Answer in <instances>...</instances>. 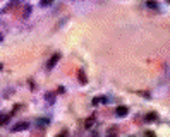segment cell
<instances>
[{
    "instance_id": "obj_1",
    "label": "cell",
    "mask_w": 170,
    "mask_h": 137,
    "mask_svg": "<svg viewBox=\"0 0 170 137\" xmlns=\"http://www.w3.org/2000/svg\"><path fill=\"white\" fill-rule=\"evenodd\" d=\"M59 60H60V53H53L52 57H50V60L47 62V70H52V68L57 65Z\"/></svg>"
},
{
    "instance_id": "obj_2",
    "label": "cell",
    "mask_w": 170,
    "mask_h": 137,
    "mask_svg": "<svg viewBox=\"0 0 170 137\" xmlns=\"http://www.w3.org/2000/svg\"><path fill=\"white\" fill-rule=\"evenodd\" d=\"M28 127H29V123H28V122H21V123H19V125H14L11 129L12 132H22V130H26Z\"/></svg>"
},
{
    "instance_id": "obj_3",
    "label": "cell",
    "mask_w": 170,
    "mask_h": 137,
    "mask_svg": "<svg viewBox=\"0 0 170 137\" xmlns=\"http://www.w3.org/2000/svg\"><path fill=\"white\" fill-rule=\"evenodd\" d=\"M127 113H129L127 106H119L117 110H115V115H117V116H126Z\"/></svg>"
},
{
    "instance_id": "obj_4",
    "label": "cell",
    "mask_w": 170,
    "mask_h": 137,
    "mask_svg": "<svg viewBox=\"0 0 170 137\" xmlns=\"http://www.w3.org/2000/svg\"><path fill=\"white\" fill-rule=\"evenodd\" d=\"M47 125H48L47 118H38V120H36V127H38V129H45Z\"/></svg>"
},
{
    "instance_id": "obj_5",
    "label": "cell",
    "mask_w": 170,
    "mask_h": 137,
    "mask_svg": "<svg viewBox=\"0 0 170 137\" xmlns=\"http://www.w3.org/2000/svg\"><path fill=\"white\" fill-rule=\"evenodd\" d=\"M77 77H79L81 84H86V75H84V72H83V70H79V72H77Z\"/></svg>"
},
{
    "instance_id": "obj_6",
    "label": "cell",
    "mask_w": 170,
    "mask_h": 137,
    "mask_svg": "<svg viewBox=\"0 0 170 137\" xmlns=\"http://www.w3.org/2000/svg\"><path fill=\"white\" fill-rule=\"evenodd\" d=\"M146 5H148L149 9H158V4L153 2V0H148V2H146Z\"/></svg>"
},
{
    "instance_id": "obj_7",
    "label": "cell",
    "mask_w": 170,
    "mask_h": 137,
    "mask_svg": "<svg viewBox=\"0 0 170 137\" xmlns=\"http://www.w3.org/2000/svg\"><path fill=\"white\" fill-rule=\"evenodd\" d=\"M9 118H11V115H2V116H0V125L7 123V122H9Z\"/></svg>"
},
{
    "instance_id": "obj_8",
    "label": "cell",
    "mask_w": 170,
    "mask_h": 137,
    "mask_svg": "<svg viewBox=\"0 0 170 137\" xmlns=\"http://www.w3.org/2000/svg\"><path fill=\"white\" fill-rule=\"evenodd\" d=\"M47 101L52 105L53 101H55V94H53V93H48V94H47Z\"/></svg>"
},
{
    "instance_id": "obj_9",
    "label": "cell",
    "mask_w": 170,
    "mask_h": 137,
    "mask_svg": "<svg viewBox=\"0 0 170 137\" xmlns=\"http://www.w3.org/2000/svg\"><path fill=\"white\" fill-rule=\"evenodd\" d=\"M52 4H53V0H41V2H40L41 7H48V5H52Z\"/></svg>"
},
{
    "instance_id": "obj_10",
    "label": "cell",
    "mask_w": 170,
    "mask_h": 137,
    "mask_svg": "<svg viewBox=\"0 0 170 137\" xmlns=\"http://www.w3.org/2000/svg\"><path fill=\"white\" fill-rule=\"evenodd\" d=\"M93 122H95V116H91V118H88V120H86V129H90V127H93Z\"/></svg>"
},
{
    "instance_id": "obj_11",
    "label": "cell",
    "mask_w": 170,
    "mask_h": 137,
    "mask_svg": "<svg viewBox=\"0 0 170 137\" xmlns=\"http://www.w3.org/2000/svg\"><path fill=\"white\" fill-rule=\"evenodd\" d=\"M148 118H149V120H156V115H155V113H149Z\"/></svg>"
},
{
    "instance_id": "obj_12",
    "label": "cell",
    "mask_w": 170,
    "mask_h": 137,
    "mask_svg": "<svg viewBox=\"0 0 170 137\" xmlns=\"http://www.w3.org/2000/svg\"><path fill=\"white\" fill-rule=\"evenodd\" d=\"M29 11H31V7H26V9H24V16H28V14H29Z\"/></svg>"
},
{
    "instance_id": "obj_13",
    "label": "cell",
    "mask_w": 170,
    "mask_h": 137,
    "mask_svg": "<svg viewBox=\"0 0 170 137\" xmlns=\"http://www.w3.org/2000/svg\"><path fill=\"white\" fill-rule=\"evenodd\" d=\"M0 41H4V34L2 33H0Z\"/></svg>"
},
{
    "instance_id": "obj_14",
    "label": "cell",
    "mask_w": 170,
    "mask_h": 137,
    "mask_svg": "<svg viewBox=\"0 0 170 137\" xmlns=\"http://www.w3.org/2000/svg\"><path fill=\"white\" fill-rule=\"evenodd\" d=\"M0 68H2V65H0Z\"/></svg>"
}]
</instances>
